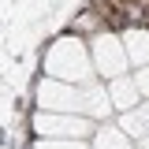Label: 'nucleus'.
<instances>
[{"label": "nucleus", "mask_w": 149, "mask_h": 149, "mask_svg": "<svg viewBox=\"0 0 149 149\" xmlns=\"http://www.w3.org/2000/svg\"><path fill=\"white\" fill-rule=\"evenodd\" d=\"M45 71L49 78H60V82H74V86H82V82H93V56L90 49L82 45V37L78 34H63L56 37L52 45H49V52H45Z\"/></svg>", "instance_id": "f257e3e1"}, {"label": "nucleus", "mask_w": 149, "mask_h": 149, "mask_svg": "<svg viewBox=\"0 0 149 149\" xmlns=\"http://www.w3.org/2000/svg\"><path fill=\"white\" fill-rule=\"evenodd\" d=\"M90 56H93V71L101 74L104 82L119 78V74H127V67H130V56H127V45H123V34H116V30H101V34H93Z\"/></svg>", "instance_id": "f03ea898"}, {"label": "nucleus", "mask_w": 149, "mask_h": 149, "mask_svg": "<svg viewBox=\"0 0 149 149\" xmlns=\"http://www.w3.org/2000/svg\"><path fill=\"white\" fill-rule=\"evenodd\" d=\"M34 130H37V138H82V142H90L93 119L82 116V112H49V108H37Z\"/></svg>", "instance_id": "7ed1b4c3"}, {"label": "nucleus", "mask_w": 149, "mask_h": 149, "mask_svg": "<svg viewBox=\"0 0 149 149\" xmlns=\"http://www.w3.org/2000/svg\"><path fill=\"white\" fill-rule=\"evenodd\" d=\"M108 101L116 112H130L138 108V101H142V93L134 86V74H119V78H112L108 82Z\"/></svg>", "instance_id": "20e7f679"}, {"label": "nucleus", "mask_w": 149, "mask_h": 149, "mask_svg": "<svg viewBox=\"0 0 149 149\" xmlns=\"http://www.w3.org/2000/svg\"><path fill=\"white\" fill-rule=\"evenodd\" d=\"M123 45L134 67H146L149 63V26H127L123 30Z\"/></svg>", "instance_id": "39448f33"}, {"label": "nucleus", "mask_w": 149, "mask_h": 149, "mask_svg": "<svg viewBox=\"0 0 149 149\" xmlns=\"http://www.w3.org/2000/svg\"><path fill=\"white\" fill-rule=\"evenodd\" d=\"M30 149H86L82 138H37Z\"/></svg>", "instance_id": "423d86ee"}, {"label": "nucleus", "mask_w": 149, "mask_h": 149, "mask_svg": "<svg viewBox=\"0 0 149 149\" xmlns=\"http://www.w3.org/2000/svg\"><path fill=\"white\" fill-rule=\"evenodd\" d=\"M134 86H138V93H142V97H149V63L134 71Z\"/></svg>", "instance_id": "0eeeda50"}, {"label": "nucleus", "mask_w": 149, "mask_h": 149, "mask_svg": "<svg viewBox=\"0 0 149 149\" xmlns=\"http://www.w3.org/2000/svg\"><path fill=\"white\" fill-rule=\"evenodd\" d=\"M138 142H142V149H149V134H146V138H138Z\"/></svg>", "instance_id": "6e6552de"}]
</instances>
